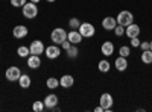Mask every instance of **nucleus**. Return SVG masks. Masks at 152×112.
<instances>
[{"mask_svg": "<svg viewBox=\"0 0 152 112\" xmlns=\"http://www.w3.org/2000/svg\"><path fill=\"white\" fill-rule=\"evenodd\" d=\"M44 106H46V109H49V111H53L56 106H58V95L56 94H47L46 95V98H44Z\"/></svg>", "mask_w": 152, "mask_h": 112, "instance_id": "nucleus-10", "label": "nucleus"}, {"mask_svg": "<svg viewBox=\"0 0 152 112\" xmlns=\"http://www.w3.org/2000/svg\"><path fill=\"white\" fill-rule=\"evenodd\" d=\"M28 0H11V5L14 8H23V5H26Z\"/></svg>", "mask_w": 152, "mask_h": 112, "instance_id": "nucleus-27", "label": "nucleus"}, {"mask_svg": "<svg viewBox=\"0 0 152 112\" xmlns=\"http://www.w3.org/2000/svg\"><path fill=\"white\" fill-rule=\"evenodd\" d=\"M99 105L104 108V111H105V112H111V109H113V105H114L113 95H111L110 92H104L102 95H100Z\"/></svg>", "mask_w": 152, "mask_h": 112, "instance_id": "nucleus-4", "label": "nucleus"}, {"mask_svg": "<svg viewBox=\"0 0 152 112\" xmlns=\"http://www.w3.org/2000/svg\"><path fill=\"white\" fill-rule=\"evenodd\" d=\"M18 85H20V88L28 90L29 86L32 85V79H31V76H28V74H21L20 79H18Z\"/></svg>", "mask_w": 152, "mask_h": 112, "instance_id": "nucleus-18", "label": "nucleus"}, {"mask_svg": "<svg viewBox=\"0 0 152 112\" xmlns=\"http://www.w3.org/2000/svg\"><path fill=\"white\" fill-rule=\"evenodd\" d=\"M125 35L128 36L129 40H131V38H135V36L140 35V26H138V24H135V23L129 24V26H126V27H125Z\"/></svg>", "mask_w": 152, "mask_h": 112, "instance_id": "nucleus-11", "label": "nucleus"}, {"mask_svg": "<svg viewBox=\"0 0 152 112\" xmlns=\"http://www.w3.org/2000/svg\"><path fill=\"white\" fill-rule=\"evenodd\" d=\"M94 112H104V108L99 105V106H96V108H94Z\"/></svg>", "mask_w": 152, "mask_h": 112, "instance_id": "nucleus-32", "label": "nucleus"}, {"mask_svg": "<svg viewBox=\"0 0 152 112\" xmlns=\"http://www.w3.org/2000/svg\"><path fill=\"white\" fill-rule=\"evenodd\" d=\"M97 68L100 73H108L111 70V64L107 61V59H102V61H99V64H97Z\"/></svg>", "mask_w": 152, "mask_h": 112, "instance_id": "nucleus-19", "label": "nucleus"}, {"mask_svg": "<svg viewBox=\"0 0 152 112\" xmlns=\"http://www.w3.org/2000/svg\"><path fill=\"white\" fill-rule=\"evenodd\" d=\"M41 65H43V62H41V58L38 55H29L28 56V67L31 70H37V68H40Z\"/></svg>", "mask_w": 152, "mask_h": 112, "instance_id": "nucleus-12", "label": "nucleus"}, {"mask_svg": "<svg viewBox=\"0 0 152 112\" xmlns=\"http://www.w3.org/2000/svg\"><path fill=\"white\" fill-rule=\"evenodd\" d=\"M131 55V48L128 46H122L119 48V56H125V58H128Z\"/></svg>", "mask_w": 152, "mask_h": 112, "instance_id": "nucleus-26", "label": "nucleus"}, {"mask_svg": "<svg viewBox=\"0 0 152 112\" xmlns=\"http://www.w3.org/2000/svg\"><path fill=\"white\" fill-rule=\"evenodd\" d=\"M142 62L146 65L152 64V50L149 48V50H143L142 52Z\"/></svg>", "mask_w": 152, "mask_h": 112, "instance_id": "nucleus-20", "label": "nucleus"}, {"mask_svg": "<svg viewBox=\"0 0 152 112\" xmlns=\"http://www.w3.org/2000/svg\"><path fill=\"white\" fill-rule=\"evenodd\" d=\"M28 33H29V29L24 26V24H17V26L12 29V35H14L15 40H23V38H26Z\"/></svg>", "mask_w": 152, "mask_h": 112, "instance_id": "nucleus-8", "label": "nucleus"}, {"mask_svg": "<svg viewBox=\"0 0 152 112\" xmlns=\"http://www.w3.org/2000/svg\"><path fill=\"white\" fill-rule=\"evenodd\" d=\"M140 48H142V52L143 50H149V41H142L140 43Z\"/></svg>", "mask_w": 152, "mask_h": 112, "instance_id": "nucleus-30", "label": "nucleus"}, {"mask_svg": "<svg viewBox=\"0 0 152 112\" xmlns=\"http://www.w3.org/2000/svg\"><path fill=\"white\" fill-rule=\"evenodd\" d=\"M100 52H102V55L107 56V58L111 56L114 53V44L111 41H105L102 46H100Z\"/></svg>", "mask_w": 152, "mask_h": 112, "instance_id": "nucleus-16", "label": "nucleus"}, {"mask_svg": "<svg viewBox=\"0 0 152 112\" xmlns=\"http://www.w3.org/2000/svg\"><path fill=\"white\" fill-rule=\"evenodd\" d=\"M21 14L24 18H28V20H32L38 15V6L37 3L34 2H26V5H23L21 8Z\"/></svg>", "mask_w": 152, "mask_h": 112, "instance_id": "nucleus-1", "label": "nucleus"}, {"mask_svg": "<svg viewBox=\"0 0 152 112\" xmlns=\"http://www.w3.org/2000/svg\"><path fill=\"white\" fill-rule=\"evenodd\" d=\"M29 2H34V3H37V5H38V3L41 2V0H29Z\"/></svg>", "mask_w": 152, "mask_h": 112, "instance_id": "nucleus-33", "label": "nucleus"}, {"mask_svg": "<svg viewBox=\"0 0 152 112\" xmlns=\"http://www.w3.org/2000/svg\"><path fill=\"white\" fill-rule=\"evenodd\" d=\"M44 109H46V106H44V102H43V100L34 102V105H32V111H34V112H43Z\"/></svg>", "mask_w": 152, "mask_h": 112, "instance_id": "nucleus-24", "label": "nucleus"}, {"mask_svg": "<svg viewBox=\"0 0 152 112\" xmlns=\"http://www.w3.org/2000/svg\"><path fill=\"white\" fill-rule=\"evenodd\" d=\"M17 55H18L20 58H28V56L31 55L29 47H26V46H20V47L17 48Z\"/></svg>", "mask_w": 152, "mask_h": 112, "instance_id": "nucleus-23", "label": "nucleus"}, {"mask_svg": "<svg viewBox=\"0 0 152 112\" xmlns=\"http://www.w3.org/2000/svg\"><path fill=\"white\" fill-rule=\"evenodd\" d=\"M66 53H67V58H70V59H75V58H78V55H79L78 46H73V44H72V47L69 48V50H66Z\"/></svg>", "mask_w": 152, "mask_h": 112, "instance_id": "nucleus-22", "label": "nucleus"}, {"mask_svg": "<svg viewBox=\"0 0 152 112\" xmlns=\"http://www.w3.org/2000/svg\"><path fill=\"white\" fill-rule=\"evenodd\" d=\"M114 33H116V36H123L125 35V27L120 26V24H117V26L114 27Z\"/></svg>", "mask_w": 152, "mask_h": 112, "instance_id": "nucleus-28", "label": "nucleus"}, {"mask_svg": "<svg viewBox=\"0 0 152 112\" xmlns=\"http://www.w3.org/2000/svg\"><path fill=\"white\" fill-rule=\"evenodd\" d=\"M78 30L82 35V38H91V36H94V33H96V29H94V26L91 23H81Z\"/></svg>", "mask_w": 152, "mask_h": 112, "instance_id": "nucleus-5", "label": "nucleus"}, {"mask_svg": "<svg viewBox=\"0 0 152 112\" xmlns=\"http://www.w3.org/2000/svg\"><path fill=\"white\" fill-rule=\"evenodd\" d=\"M116 26H117V21H116V18H114V17H105L102 20V27L105 30H114V27H116Z\"/></svg>", "mask_w": 152, "mask_h": 112, "instance_id": "nucleus-15", "label": "nucleus"}, {"mask_svg": "<svg viewBox=\"0 0 152 112\" xmlns=\"http://www.w3.org/2000/svg\"><path fill=\"white\" fill-rule=\"evenodd\" d=\"M114 67L117 68V71H125L128 68V59L125 56H119L116 61H114Z\"/></svg>", "mask_w": 152, "mask_h": 112, "instance_id": "nucleus-17", "label": "nucleus"}, {"mask_svg": "<svg viewBox=\"0 0 152 112\" xmlns=\"http://www.w3.org/2000/svg\"><path fill=\"white\" fill-rule=\"evenodd\" d=\"M149 48H151V50H152V41H149Z\"/></svg>", "mask_w": 152, "mask_h": 112, "instance_id": "nucleus-35", "label": "nucleus"}, {"mask_svg": "<svg viewBox=\"0 0 152 112\" xmlns=\"http://www.w3.org/2000/svg\"><path fill=\"white\" fill-rule=\"evenodd\" d=\"M79 26H81V21H79V18H78V17H73V18H70V20H69V27H70V29L78 30V29H79Z\"/></svg>", "mask_w": 152, "mask_h": 112, "instance_id": "nucleus-25", "label": "nucleus"}, {"mask_svg": "<svg viewBox=\"0 0 152 112\" xmlns=\"http://www.w3.org/2000/svg\"><path fill=\"white\" fill-rule=\"evenodd\" d=\"M46 86L49 90H56L58 86H59V79H56V77H49L47 80H46Z\"/></svg>", "mask_w": 152, "mask_h": 112, "instance_id": "nucleus-21", "label": "nucleus"}, {"mask_svg": "<svg viewBox=\"0 0 152 112\" xmlns=\"http://www.w3.org/2000/svg\"><path fill=\"white\" fill-rule=\"evenodd\" d=\"M140 40H138V36H135V38H131V46L132 47H140Z\"/></svg>", "mask_w": 152, "mask_h": 112, "instance_id": "nucleus-29", "label": "nucleus"}, {"mask_svg": "<svg viewBox=\"0 0 152 112\" xmlns=\"http://www.w3.org/2000/svg\"><path fill=\"white\" fill-rule=\"evenodd\" d=\"M44 55L47 59H58L59 55H61V47L53 44V46H49L46 47V50H44Z\"/></svg>", "mask_w": 152, "mask_h": 112, "instance_id": "nucleus-9", "label": "nucleus"}, {"mask_svg": "<svg viewBox=\"0 0 152 112\" xmlns=\"http://www.w3.org/2000/svg\"><path fill=\"white\" fill-rule=\"evenodd\" d=\"M47 3H53V2H56V0H46Z\"/></svg>", "mask_w": 152, "mask_h": 112, "instance_id": "nucleus-34", "label": "nucleus"}, {"mask_svg": "<svg viewBox=\"0 0 152 112\" xmlns=\"http://www.w3.org/2000/svg\"><path fill=\"white\" fill-rule=\"evenodd\" d=\"M50 40H52L53 44L61 46L62 43L67 40V32L62 29V27H55V29L52 30V33H50Z\"/></svg>", "mask_w": 152, "mask_h": 112, "instance_id": "nucleus-3", "label": "nucleus"}, {"mask_svg": "<svg viewBox=\"0 0 152 112\" xmlns=\"http://www.w3.org/2000/svg\"><path fill=\"white\" fill-rule=\"evenodd\" d=\"M61 47H62V48H64V50H69V48L72 47V43H70L69 40H66L64 43H62V44H61Z\"/></svg>", "mask_w": 152, "mask_h": 112, "instance_id": "nucleus-31", "label": "nucleus"}, {"mask_svg": "<svg viewBox=\"0 0 152 112\" xmlns=\"http://www.w3.org/2000/svg\"><path fill=\"white\" fill-rule=\"evenodd\" d=\"M116 21H117V24L126 27V26H129V24L134 23V15L131 11H120L116 17Z\"/></svg>", "mask_w": 152, "mask_h": 112, "instance_id": "nucleus-2", "label": "nucleus"}, {"mask_svg": "<svg viewBox=\"0 0 152 112\" xmlns=\"http://www.w3.org/2000/svg\"><path fill=\"white\" fill-rule=\"evenodd\" d=\"M44 50H46V46H44L43 41H40V40H34V41L31 43V46H29L31 55H38V56H41V55L44 53Z\"/></svg>", "mask_w": 152, "mask_h": 112, "instance_id": "nucleus-7", "label": "nucleus"}, {"mask_svg": "<svg viewBox=\"0 0 152 112\" xmlns=\"http://www.w3.org/2000/svg\"><path fill=\"white\" fill-rule=\"evenodd\" d=\"M67 40L73 44V46H78V44H81L82 43V35L79 33V30H70V32H67Z\"/></svg>", "mask_w": 152, "mask_h": 112, "instance_id": "nucleus-13", "label": "nucleus"}, {"mask_svg": "<svg viewBox=\"0 0 152 112\" xmlns=\"http://www.w3.org/2000/svg\"><path fill=\"white\" fill-rule=\"evenodd\" d=\"M20 76H21V70H20L18 67H15V65L9 67V68L5 71V77H6L9 82H18Z\"/></svg>", "mask_w": 152, "mask_h": 112, "instance_id": "nucleus-6", "label": "nucleus"}, {"mask_svg": "<svg viewBox=\"0 0 152 112\" xmlns=\"http://www.w3.org/2000/svg\"><path fill=\"white\" fill-rule=\"evenodd\" d=\"M73 85H75V77L72 74H64L59 79V86H62V88H72Z\"/></svg>", "mask_w": 152, "mask_h": 112, "instance_id": "nucleus-14", "label": "nucleus"}]
</instances>
